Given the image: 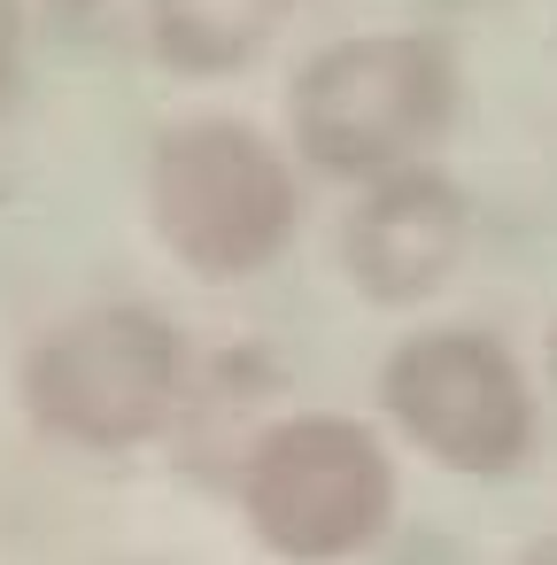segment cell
<instances>
[{"mask_svg": "<svg viewBox=\"0 0 557 565\" xmlns=\"http://www.w3.org/2000/svg\"><path fill=\"white\" fill-rule=\"evenodd\" d=\"M472 241V202L449 171L403 163L387 179L356 186V210L341 217V271L364 302L379 310H418L426 295L449 287Z\"/></svg>", "mask_w": 557, "mask_h": 565, "instance_id": "8992f818", "label": "cell"}, {"mask_svg": "<svg viewBox=\"0 0 557 565\" xmlns=\"http://www.w3.org/2000/svg\"><path fill=\"white\" fill-rule=\"evenodd\" d=\"M395 457L349 411L271 418L240 457V519L287 565H349L395 526Z\"/></svg>", "mask_w": 557, "mask_h": 565, "instance_id": "277c9868", "label": "cell"}, {"mask_svg": "<svg viewBox=\"0 0 557 565\" xmlns=\"http://www.w3.org/2000/svg\"><path fill=\"white\" fill-rule=\"evenodd\" d=\"M457 117V55L433 32H356L318 47L287 86V140L325 179H387L426 163Z\"/></svg>", "mask_w": 557, "mask_h": 565, "instance_id": "3957f363", "label": "cell"}, {"mask_svg": "<svg viewBox=\"0 0 557 565\" xmlns=\"http://www.w3.org/2000/svg\"><path fill=\"white\" fill-rule=\"evenodd\" d=\"M186 380L194 356L179 318H163L156 302H94L55 318L24 349L17 403L47 441L86 457H125L171 434V418L186 411Z\"/></svg>", "mask_w": 557, "mask_h": 565, "instance_id": "6da1fadb", "label": "cell"}, {"mask_svg": "<svg viewBox=\"0 0 557 565\" xmlns=\"http://www.w3.org/2000/svg\"><path fill=\"white\" fill-rule=\"evenodd\" d=\"M148 225L179 271L240 287L302 233V171L248 117H186L148 156Z\"/></svg>", "mask_w": 557, "mask_h": 565, "instance_id": "7a4b0ae2", "label": "cell"}, {"mask_svg": "<svg viewBox=\"0 0 557 565\" xmlns=\"http://www.w3.org/2000/svg\"><path fill=\"white\" fill-rule=\"evenodd\" d=\"M549 380H557V326H549Z\"/></svg>", "mask_w": 557, "mask_h": 565, "instance_id": "30bf717a", "label": "cell"}, {"mask_svg": "<svg viewBox=\"0 0 557 565\" xmlns=\"http://www.w3.org/2000/svg\"><path fill=\"white\" fill-rule=\"evenodd\" d=\"M379 411L410 449H426L441 472L503 480L534 457L542 411L534 380L488 326H418L379 364Z\"/></svg>", "mask_w": 557, "mask_h": 565, "instance_id": "5b68a950", "label": "cell"}, {"mask_svg": "<svg viewBox=\"0 0 557 565\" xmlns=\"http://www.w3.org/2000/svg\"><path fill=\"white\" fill-rule=\"evenodd\" d=\"M518 565H557V534H542V542H526V550H518Z\"/></svg>", "mask_w": 557, "mask_h": 565, "instance_id": "9c48e42d", "label": "cell"}, {"mask_svg": "<svg viewBox=\"0 0 557 565\" xmlns=\"http://www.w3.org/2000/svg\"><path fill=\"white\" fill-rule=\"evenodd\" d=\"M55 9H101V0H55Z\"/></svg>", "mask_w": 557, "mask_h": 565, "instance_id": "8fae6325", "label": "cell"}, {"mask_svg": "<svg viewBox=\"0 0 557 565\" xmlns=\"http://www.w3.org/2000/svg\"><path fill=\"white\" fill-rule=\"evenodd\" d=\"M17 78H24V9H17V0H0V109H9Z\"/></svg>", "mask_w": 557, "mask_h": 565, "instance_id": "ba28073f", "label": "cell"}, {"mask_svg": "<svg viewBox=\"0 0 557 565\" xmlns=\"http://www.w3.org/2000/svg\"><path fill=\"white\" fill-rule=\"evenodd\" d=\"M302 0H148V47L171 78H240Z\"/></svg>", "mask_w": 557, "mask_h": 565, "instance_id": "52a82bcc", "label": "cell"}]
</instances>
